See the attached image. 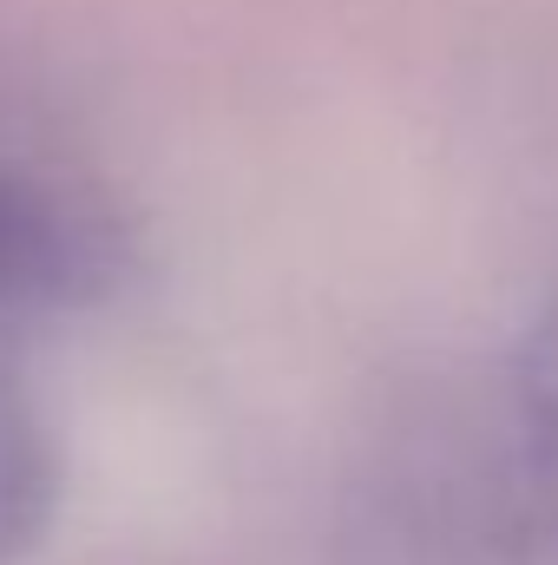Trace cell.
Returning a JSON list of instances; mask_svg holds the SVG:
<instances>
[{"label":"cell","instance_id":"cell-2","mask_svg":"<svg viewBox=\"0 0 558 565\" xmlns=\"http://www.w3.org/2000/svg\"><path fill=\"white\" fill-rule=\"evenodd\" d=\"M73 309L40 277L0 264V565H26L66 507V434L53 415L40 342Z\"/></svg>","mask_w":558,"mask_h":565},{"label":"cell","instance_id":"cell-1","mask_svg":"<svg viewBox=\"0 0 558 565\" xmlns=\"http://www.w3.org/2000/svg\"><path fill=\"white\" fill-rule=\"evenodd\" d=\"M335 565H558V289L506 349L427 375L375 422Z\"/></svg>","mask_w":558,"mask_h":565}]
</instances>
